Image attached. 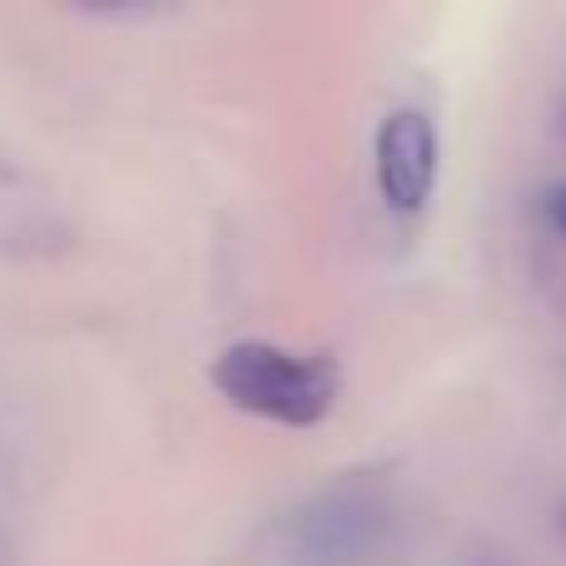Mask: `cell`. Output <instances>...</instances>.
<instances>
[{"mask_svg": "<svg viewBox=\"0 0 566 566\" xmlns=\"http://www.w3.org/2000/svg\"><path fill=\"white\" fill-rule=\"evenodd\" d=\"M472 566H517V562H512V557H478Z\"/></svg>", "mask_w": 566, "mask_h": 566, "instance_id": "8992f818", "label": "cell"}, {"mask_svg": "<svg viewBox=\"0 0 566 566\" xmlns=\"http://www.w3.org/2000/svg\"><path fill=\"white\" fill-rule=\"evenodd\" d=\"M542 224H547L557 239H566V179L552 189H542Z\"/></svg>", "mask_w": 566, "mask_h": 566, "instance_id": "277c9868", "label": "cell"}, {"mask_svg": "<svg viewBox=\"0 0 566 566\" xmlns=\"http://www.w3.org/2000/svg\"><path fill=\"white\" fill-rule=\"evenodd\" d=\"M438 169H442V139L428 109H388L373 129V179L388 205V214L418 219L438 195Z\"/></svg>", "mask_w": 566, "mask_h": 566, "instance_id": "3957f363", "label": "cell"}, {"mask_svg": "<svg viewBox=\"0 0 566 566\" xmlns=\"http://www.w3.org/2000/svg\"><path fill=\"white\" fill-rule=\"evenodd\" d=\"M557 537H562V547H566V497L557 502Z\"/></svg>", "mask_w": 566, "mask_h": 566, "instance_id": "5b68a950", "label": "cell"}, {"mask_svg": "<svg viewBox=\"0 0 566 566\" xmlns=\"http://www.w3.org/2000/svg\"><path fill=\"white\" fill-rule=\"evenodd\" d=\"M209 388L249 418L308 432L338 408L343 368L333 353H298L269 338H239L209 358Z\"/></svg>", "mask_w": 566, "mask_h": 566, "instance_id": "7a4b0ae2", "label": "cell"}, {"mask_svg": "<svg viewBox=\"0 0 566 566\" xmlns=\"http://www.w3.org/2000/svg\"><path fill=\"white\" fill-rule=\"evenodd\" d=\"M557 135L566 139V95H562V105H557Z\"/></svg>", "mask_w": 566, "mask_h": 566, "instance_id": "52a82bcc", "label": "cell"}, {"mask_svg": "<svg viewBox=\"0 0 566 566\" xmlns=\"http://www.w3.org/2000/svg\"><path fill=\"white\" fill-rule=\"evenodd\" d=\"M398 492L378 468H353L283 512L274 532L279 566H378L398 542Z\"/></svg>", "mask_w": 566, "mask_h": 566, "instance_id": "6da1fadb", "label": "cell"}]
</instances>
